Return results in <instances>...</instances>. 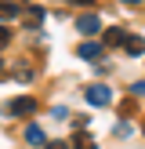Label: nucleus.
Returning <instances> with one entry per match:
<instances>
[{
	"label": "nucleus",
	"instance_id": "f257e3e1",
	"mask_svg": "<svg viewBox=\"0 0 145 149\" xmlns=\"http://www.w3.org/2000/svg\"><path fill=\"white\" fill-rule=\"evenodd\" d=\"M87 102H91V106H109V102H113V91H109L105 84H91L87 87Z\"/></svg>",
	"mask_w": 145,
	"mask_h": 149
},
{
	"label": "nucleus",
	"instance_id": "f03ea898",
	"mask_svg": "<svg viewBox=\"0 0 145 149\" xmlns=\"http://www.w3.org/2000/svg\"><path fill=\"white\" fill-rule=\"evenodd\" d=\"M76 29H80L84 36L102 33V15H80V18H76Z\"/></svg>",
	"mask_w": 145,
	"mask_h": 149
},
{
	"label": "nucleus",
	"instance_id": "7ed1b4c3",
	"mask_svg": "<svg viewBox=\"0 0 145 149\" xmlns=\"http://www.w3.org/2000/svg\"><path fill=\"white\" fill-rule=\"evenodd\" d=\"M7 113L29 116V113H36V102H33V98H14V102H7Z\"/></svg>",
	"mask_w": 145,
	"mask_h": 149
},
{
	"label": "nucleus",
	"instance_id": "20e7f679",
	"mask_svg": "<svg viewBox=\"0 0 145 149\" xmlns=\"http://www.w3.org/2000/svg\"><path fill=\"white\" fill-rule=\"evenodd\" d=\"M123 51H127L130 58H142L145 55V40L142 36H123Z\"/></svg>",
	"mask_w": 145,
	"mask_h": 149
},
{
	"label": "nucleus",
	"instance_id": "39448f33",
	"mask_svg": "<svg viewBox=\"0 0 145 149\" xmlns=\"http://www.w3.org/2000/svg\"><path fill=\"white\" fill-rule=\"evenodd\" d=\"M102 51H105L102 44H94V40H84V44L76 47V55H80V58H87V62H94V58H98Z\"/></svg>",
	"mask_w": 145,
	"mask_h": 149
},
{
	"label": "nucleus",
	"instance_id": "423d86ee",
	"mask_svg": "<svg viewBox=\"0 0 145 149\" xmlns=\"http://www.w3.org/2000/svg\"><path fill=\"white\" fill-rule=\"evenodd\" d=\"M123 29L120 26H113V29H105V33H102V47H116V44H123Z\"/></svg>",
	"mask_w": 145,
	"mask_h": 149
},
{
	"label": "nucleus",
	"instance_id": "0eeeda50",
	"mask_svg": "<svg viewBox=\"0 0 145 149\" xmlns=\"http://www.w3.org/2000/svg\"><path fill=\"white\" fill-rule=\"evenodd\" d=\"M26 142L29 146H44V142H47V135L40 131V124H29V127H26Z\"/></svg>",
	"mask_w": 145,
	"mask_h": 149
},
{
	"label": "nucleus",
	"instance_id": "6e6552de",
	"mask_svg": "<svg viewBox=\"0 0 145 149\" xmlns=\"http://www.w3.org/2000/svg\"><path fill=\"white\" fill-rule=\"evenodd\" d=\"M18 15H22L18 4H11V0H7V4H0V18H4V22H7V18H18Z\"/></svg>",
	"mask_w": 145,
	"mask_h": 149
},
{
	"label": "nucleus",
	"instance_id": "1a4fd4ad",
	"mask_svg": "<svg viewBox=\"0 0 145 149\" xmlns=\"http://www.w3.org/2000/svg\"><path fill=\"white\" fill-rule=\"evenodd\" d=\"M76 149H98V146H94V138H87V135H80V138H76Z\"/></svg>",
	"mask_w": 145,
	"mask_h": 149
},
{
	"label": "nucleus",
	"instance_id": "9d476101",
	"mask_svg": "<svg viewBox=\"0 0 145 149\" xmlns=\"http://www.w3.org/2000/svg\"><path fill=\"white\" fill-rule=\"evenodd\" d=\"M4 44H11V29H4V26H0V47H4Z\"/></svg>",
	"mask_w": 145,
	"mask_h": 149
},
{
	"label": "nucleus",
	"instance_id": "9b49d317",
	"mask_svg": "<svg viewBox=\"0 0 145 149\" xmlns=\"http://www.w3.org/2000/svg\"><path fill=\"white\" fill-rule=\"evenodd\" d=\"M130 91H134V95H145V80H138V84L130 87Z\"/></svg>",
	"mask_w": 145,
	"mask_h": 149
},
{
	"label": "nucleus",
	"instance_id": "f8f14e48",
	"mask_svg": "<svg viewBox=\"0 0 145 149\" xmlns=\"http://www.w3.org/2000/svg\"><path fill=\"white\" fill-rule=\"evenodd\" d=\"M47 149H69V146H65V142H51Z\"/></svg>",
	"mask_w": 145,
	"mask_h": 149
},
{
	"label": "nucleus",
	"instance_id": "ddd939ff",
	"mask_svg": "<svg viewBox=\"0 0 145 149\" xmlns=\"http://www.w3.org/2000/svg\"><path fill=\"white\" fill-rule=\"evenodd\" d=\"M123 4H142V0H123Z\"/></svg>",
	"mask_w": 145,
	"mask_h": 149
},
{
	"label": "nucleus",
	"instance_id": "4468645a",
	"mask_svg": "<svg viewBox=\"0 0 145 149\" xmlns=\"http://www.w3.org/2000/svg\"><path fill=\"white\" fill-rule=\"evenodd\" d=\"M0 69H4V62H0Z\"/></svg>",
	"mask_w": 145,
	"mask_h": 149
},
{
	"label": "nucleus",
	"instance_id": "2eb2a0df",
	"mask_svg": "<svg viewBox=\"0 0 145 149\" xmlns=\"http://www.w3.org/2000/svg\"><path fill=\"white\" fill-rule=\"evenodd\" d=\"M142 127H145V124H142Z\"/></svg>",
	"mask_w": 145,
	"mask_h": 149
}]
</instances>
